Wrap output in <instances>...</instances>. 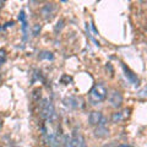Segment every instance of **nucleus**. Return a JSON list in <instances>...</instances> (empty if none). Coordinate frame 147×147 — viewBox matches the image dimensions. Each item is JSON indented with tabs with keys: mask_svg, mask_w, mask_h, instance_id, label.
I'll return each mask as SVG.
<instances>
[{
	"mask_svg": "<svg viewBox=\"0 0 147 147\" xmlns=\"http://www.w3.org/2000/svg\"><path fill=\"white\" fill-rule=\"evenodd\" d=\"M107 94H108V92H107V88H105L104 85L96 84L90 91L88 99L93 105H97L99 103H102L103 100L107 98Z\"/></svg>",
	"mask_w": 147,
	"mask_h": 147,
	"instance_id": "obj_1",
	"label": "nucleus"
},
{
	"mask_svg": "<svg viewBox=\"0 0 147 147\" xmlns=\"http://www.w3.org/2000/svg\"><path fill=\"white\" fill-rule=\"evenodd\" d=\"M123 70L124 72H125V76L129 79V81L131 82V84H134V85H139V79H137V76L135 75L134 72H132L130 69H129L125 64H123Z\"/></svg>",
	"mask_w": 147,
	"mask_h": 147,
	"instance_id": "obj_9",
	"label": "nucleus"
},
{
	"mask_svg": "<svg viewBox=\"0 0 147 147\" xmlns=\"http://www.w3.org/2000/svg\"><path fill=\"white\" fill-rule=\"evenodd\" d=\"M39 59L40 60H43V59H47V60H53L54 59V55L50 53V52H47V50H44L39 54Z\"/></svg>",
	"mask_w": 147,
	"mask_h": 147,
	"instance_id": "obj_11",
	"label": "nucleus"
},
{
	"mask_svg": "<svg viewBox=\"0 0 147 147\" xmlns=\"http://www.w3.org/2000/svg\"><path fill=\"white\" fill-rule=\"evenodd\" d=\"M40 28H42V27H40V25H39V24L33 25V28H32V33H33V36H34V37H37V36L39 34Z\"/></svg>",
	"mask_w": 147,
	"mask_h": 147,
	"instance_id": "obj_13",
	"label": "nucleus"
},
{
	"mask_svg": "<svg viewBox=\"0 0 147 147\" xmlns=\"http://www.w3.org/2000/svg\"><path fill=\"white\" fill-rule=\"evenodd\" d=\"M0 80H1V76H0Z\"/></svg>",
	"mask_w": 147,
	"mask_h": 147,
	"instance_id": "obj_17",
	"label": "nucleus"
},
{
	"mask_svg": "<svg viewBox=\"0 0 147 147\" xmlns=\"http://www.w3.org/2000/svg\"><path fill=\"white\" fill-rule=\"evenodd\" d=\"M130 115V109H125L124 112H115L112 114V121L113 123H121L123 120H125V119Z\"/></svg>",
	"mask_w": 147,
	"mask_h": 147,
	"instance_id": "obj_7",
	"label": "nucleus"
},
{
	"mask_svg": "<svg viewBox=\"0 0 147 147\" xmlns=\"http://www.w3.org/2000/svg\"><path fill=\"white\" fill-rule=\"evenodd\" d=\"M1 125H3V120L0 119V127H1Z\"/></svg>",
	"mask_w": 147,
	"mask_h": 147,
	"instance_id": "obj_16",
	"label": "nucleus"
},
{
	"mask_svg": "<svg viewBox=\"0 0 147 147\" xmlns=\"http://www.w3.org/2000/svg\"><path fill=\"white\" fill-rule=\"evenodd\" d=\"M105 121L107 120H105V118L103 117L100 124L96 127V130H94V136L96 137H105V136L109 135V129L107 127V123Z\"/></svg>",
	"mask_w": 147,
	"mask_h": 147,
	"instance_id": "obj_5",
	"label": "nucleus"
},
{
	"mask_svg": "<svg viewBox=\"0 0 147 147\" xmlns=\"http://www.w3.org/2000/svg\"><path fill=\"white\" fill-rule=\"evenodd\" d=\"M63 26H64V20H63V18H60V20L58 21L57 26H55V32H57V33H58V32L63 28Z\"/></svg>",
	"mask_w": 147,
	"mask_h": 147,
	"instance_id": "obj_14",
	"label": "nucleus"
},
{
	"mask_svg": "<svg viewBox=\"0 0 147 147\" xmlns=\"http://www.w3.org/2000/svg\"><path fill=\"white\" fill-rule=\"evenodd\" d=\"M55 9H57L55 4H53V3L45 4V5L43 6V9H42V15H43L45 18H50V17L53 16V13H54V11H55Z\"/></svg>",
	"mask_w": 147,
	"mask_h": 147,
	"instance_id": "obj_8",
	"label": "nucleus"
},
{
	"mask_svg": "<svg viewBox=\"0 0 147 147\" xmlns=\"http://www.w3.org/2000/svg\"><path fill=\"white\" fill-rule=\"evenodd\" d=\"M102 119H103L102 112H99V110H93V112H91L90 117H88V123L92 126H98L100 124V121H102Z\"/></svg>",
	"mask_w": 147,
	"mask_h": 147,
	"instance_id": "obj_6",
	"label": "nucleus"
},
{
	"mask_svg": "<svg viewBox=\"0 0 147 147\" xmlns=\"http://www.w3.org/2000/svg\"><path fill=\"white\" fill-rule=\"evenodd\" d=\"M109 103L113 108H120L123 104V94L119 91H113L109 94Z\"/></svg>",
	"mask_w": 147,
	"mask_h": 147,
	"instance_id": "obj_4",
	"label": "nucleus"
},
{
	"mask_svg": "<svg viewBox=\"0 0 147 147\" xmlns=\"http://www.w3.org/2000/svg\"><path fill=\"white\" fill-rule=\"evenodd\" d=\"M40 117H42L43 120L48 121V123H52L54 119L57 118L54 105L47 98L42 99V102H40Z\"/></svg>",
	"mask_w": 147,
	"mask_h": 147,
	"instance_id": "obj_2",
	"label": "nucleus"
},
{
	"mask_svg": "<svg viewBox=\"0 0 147 147\" xmlns=\"http://www.w3.org/2000/svg\"><path fill=\"white\" fill-rule=\"evenodd\" d=\"M118 147H130V146H129V145H119Z\"/></svg>",
	"mask_w": 147,
	"mask_h": 147,
	"instance_id": "obj_15",
	"label": "nucleus"
},
{
	"mask_svg": "<svg viewBox=\"0 0 147 147\" xmlns=\"http://www.w3.org/2000/svg\"><path fill=\"white\" fill-rule=\"evenodd\" d=\"M6 61V50L0 49V65H3Z\"/></svg>",
	"mask_w": 147,
	"mask_h": 147,
	"instance_id": "obj_12",
	"label": "nucleus"
},
{
	"mask_svg": "<svg viewBox=\"0 0 147 147\" xmlns=\"http://www.w3.org/2000/svg\"><path fill=\"white\" fill-rule=\"evenodd\" d=\"M18 21L22 24V33H24V39L27 38V18L25 15V11H21L18 15Z\"/></svg>",
	"mask_w": 147,
	"mask_h": 147,
	"instance_id": "obj_10",
	"label": "nucleus"
},
{
	"mask_svg": "<svg viewBox=\"0 0 147 147\" xmlns=\"http://www.w3.org/2000/svg\"><path fill=\"white\" fill-rule=\"evenodd\" d=\"M64 144H65V147H87L85 137L81 134H74L72 136H65Z\"/></svg>",
	"mask_w": 147,
	"mask_h": 147,
	"instance_id": "obj_3",
	"label": "nucleus"
}]
</instances>
